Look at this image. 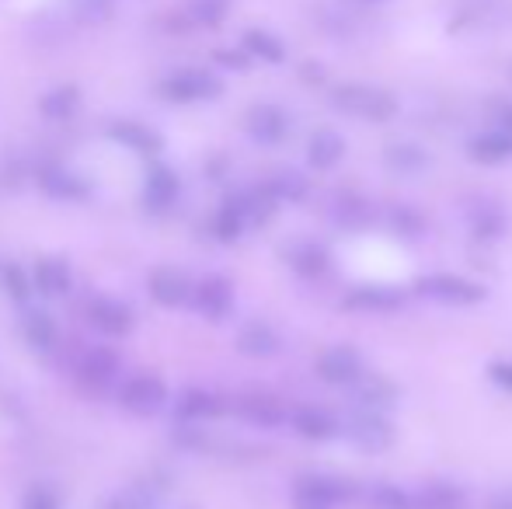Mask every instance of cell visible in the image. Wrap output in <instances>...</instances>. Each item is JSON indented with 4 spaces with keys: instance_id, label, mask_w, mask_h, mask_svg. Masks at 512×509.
Returning a JSON list of instances; mask_svg holds the SVG:
<instances>
[{
    "instance_id": "obj_24",
    "label": "cell",
    "mask_w": 512,
    "mask_h": 509,
    "mask_svg": "<svg viewBox=\"0 0 512 509\" xmlns=\"http://www.w3.org/2000/svg\"><path fill=\"white\" fill-rule=\"evenodd\" d=\"M488 509H512V489L495 492V496L488 499Z\"/></svg>"
},
{
    "instance_id": "obj_5",
    "label": "cell",
    "mask_w": 512,
    "mask_h": 509,
    "mask_svg": "<svg viewBox=\"0 0 512 509\" xmlns=\"http://www.w3.org/2000/svg\"><path fill=\"white\" fill-rule=\"evenodd\" d=\"M467 157L478 164H502L512 157V133L509 129H488V133H478L471 143H467Z\"/></svg>"
},
{
    "instance_id": "obj_23",
    "label": "cell",
    "mask_w": 512,
    "mask_h": 509,
    "mask_svg": "<svg viewBox=\"0 0 512 509\" xmlns=\"http://www.w3.org/2000/svg\"><path fill=\"white\" fill-rule=\"evenodd\" d=\"M488 374H492L495 384H502V387H509V391H512V363H506V360L492 363V367H488Z\"/></svg>"
},
{
    "instance_id": "obj_14",
    "label": "cell",
    "mask_w": 512,
    "mask_h": 509,
    "mask_svg": "<svg viewBox=\"0 0 512 509\" xmlns=\"http://www.w3.org/2000/svg\"><path fill=\"white\" fill-rule=\"evenodd\" d=\"M293 426H297V433L307 436V440H331V436L338 433L335 419H331V415H324V412H314V408H304V412H297Z\"/></svg>"
},
{
    "instance_id": "obj_9",
    "label": "cell",
    "mask_w": 512,
    "mask_h": 509,
    "mask_svg": "<svg viewBox=\"0 0 512 509\" xmlns=\"http://www.w3.org/2000/svg\"><path fill=\"white\" fill-rule=\"evenodd\" d=\"M307 157H310V164H314L317 171L335 168V164L345 157V140L335 133V129H317V133L310 136V143H307Z\"/></svg>"
},
{
    "instance_id": "obj_10",
    "label": "cell",
    "mask_w": 512,
    "mask_h": 509,
    "mask_svg": "<svg viewBox=\"0 0 512 509\" xmlns=\"http://www.w3.org/2000/svg\"><path fill=\"white\" fill-rule=\"evenodd\" d=\"M248 126L262 143H279L286 136V129H290V119L276 105H258V109H251Z\"/></svg>"
},
{
    "instance_id": "obj_7",
    "label": "cell",
    "mask_w": 512,
    "mask_h": 509,
    "mask_svg": "<svg viewBox=\"0 0 512 509\" xmlns=\"http://www.w3.org/2000/svg\"><path fill=\"white\" fill-rule=\"evenodd\" d=\"M405 304V293L391 290V286H359L345 297L349 311H394Z\"/></svg>"
},
{
    "instance_id": "obj_6",
    "label": "cell",
    "mask_w": 512,
    "mask_h": 509,
    "mask_svg": "<svg viewBox=\"0 0 512 509\" xmlns=\"http://www.w3.org/2000/svg\"><path fill=\"white\" fill-rule=\"evenodd\" d=\"M411 509H467V492L450 482H429L411 492Z\"/></svg>"
},
{
    "instance_id": "obj_21",
    "label": "cell",
    "mask_w": 512,
    "mask_h": 509,
    "mask_svg": "<svg viewBox=\"0 0 512 509\" xmlns=\"http://www.w3.org/2000/svg\"><path fill=\"white\" fill-rule=\"evenodd\" d=\"M244 346H248L251 353H272V349H276V339H272L265 328H251V332L244 335Z\"/></svg>"
},
{
    "instance_id": "obj_19",
    "label": "cell",
    "mask_w": 512,
    "mask_h": 509,
    "mask_svg": "<svg viewBox=\"0 0 512 509\" xmlns=\"http://www.w3.org/2000/svg\"><path fill=\"white\" fill-rule=\"evenodd\" d=\"M345 210H338V220L342 224H356V227H363L366 220L373 217V210H370V203H363V199H352V203H342Z\"/></svg>"
},
{
    "instance_id": "obj_18",
    "label": "cell",
    "mask_w": 512,
    "mask_h": 509,
    "mask_svg": "<svg viewBox=\"0 0 512 509\" xmlns=\"http://www.w3.org/2000/svg\"><path fill=\"white\" fill-rule=\"evenodd\" d=\"M474 238H499L502 234V213L499 210H481V213H474Z\"/></svg>"
},
{
    "instance_id": "obj_16",
    "label": "cell",
    "mask_w": 512,
    "mask_h": 509,
    "mask_svg": "<svg viewBox=\"0 0 512 509\" xmlns=\"http://www.w3.org/2000/svg\"><path fill=\"white\" fill-rule=\"evenodd\" d=\"M227 7H230V0H192L189 18L199 21V25H220Z\"/></svg>"
},
{
    "instance_id": "obj_3",
    "label": "cell",
    "mask_w": 512,
    "mask_h": 509,
    "mask_svg": "<svg viewBox=\"0 0 512 509\" xmlns=\"http://www.w3.org/2000/svg\"><path fill=\"white\" fill-rule=\"evenodd\" d=\"M349 440L356 443L359 450H370V454H380L394 443V429L387 422L384 412H373V408H356V415L349 419Z\"/></svg>"
},
{
    "instance_id": "obj_1",
    "label": "cell",
    "mask_w": 512,
    "mask_h": 509,
    "mask_svg": "<svg viewBox=\"0 0 512 509\" xmlns=\"http://www.w3.org/2000/svg\"><path fill=\"white\" fill-rule=\"evenodd\" d=\"M331 105L342 116L366 119V123H387L398 116V98L384 88H373V84H338L331 91Z\"/></svg>"
},
{
    "instance_id": "obj_11",
    "label": "cell",
    "mask_w": 512,
    "mask_h": 509,
    "mask_svg": "<svg viewBox=\"0 0 512 509\" xmlns=\"http://www.w3.org/2000/svg\"><path fill=\"white\" fill-rule=\"evenodd\" d=\"M349 496H352V485L338 482V478H304V482H300V499L314 506H324V509Z\"/></svg>"
},
{
    "instance_id": "obj_17",
    "label": "cell",
    "mask_w": 512,
    "mask_h": 509,
    "mask_svg": "<svg viewBox=\"0 0 512 509\" xmlns=\"http://www.w3.org/2000/svg\"><path fill=\"white\" fill-rule=\"evenodd\" d=\"M370 503L377 509H411V492L398 489V485H377L370 492Z\"/></svg>"
},
{
    "instance_id": "obj_12",
    "label": "cell",
    "mask_w": 512,
    "mask_h": 509,
    "mask_svg": "<svg viewBox=\"0 0 512 509\" xmlns=\"http://www.w3.org/2000/svg\"><path fill=\"white\" fill-rule=\"evenodd\" d=\"M384 161L391 171H401V175H415V171L429 168V154L415 143H391L384 150Z\"/></svg>"
},
{
    "instance_id": "obj_26",
    "label": "cell",
    "mask_w": 512,
    "mask_h": 509,
    "mask_svg": "<svg viewBox=\"0 0 512 509\" xmlns=\"http://www.w3.org/2000/svg\"><path fill=\"white\" fill-rule=\"evenodd\" d=\"M359 4H384V0H359Z\"/></svg>"
},
{
    "instance_id": "obj_13",
    "label": "cell",
    "mask_w": 512,
    "mask_h": 509,
    "mask_svg": "<svg viewBox=\"0 0 512 509\" xmlns=\"http://www.w3.org/2000/svg\"><path fill=\"white\" fill-rule=\"evenodd\" d=\"M244 49H248L251 56H258V60H265V63H283L286 60V46L272 32H262V28H251V32H244Z\"/></svg>"
},
{
    "instance_id": "obj_22",
    "label": "cell",
    "mask_w": 512,
    "mask_h": 509,
    "mask_svg": "<svg viewBox=\"0 0 512 509\" xmlns=\"http://www.w3.org/2000/svg\"><path fill=\"white\" fill-rule=\"evenodd\" d=\"M391 224L398 227V231H405L408 238H415V234L422 231V220H418L411 210H405V206H398V213H394V217H391Z\"/></svg>"
},
{
    "instance_id": "obj_4",
    "label": "cell",
    "mask_w": 512,
    "mask_h": 509,
    "mask_svg": "<svg viewBox=\"0 0 512 509\" xmlns=\"http://www.w3.org/2000/svg\"><path fill=\"white\" fill-rule=\"evenodd\" d=\"M317 374H321V381H328V384L352 387L359 377L366 374V363L356 349L335 346V349H328V353H321V360H317Z\"/></svg>"
},
{
    "instance_id": "obj_2",
    "label": "cell",
    "mask_w": 512,
    "mask_h": 509,
    "mask_svg": "<svg viewBox=\"0 0 512 509\" xmlns=\"http://www.w3.org/2000/svg\"><path fill=\"white\" fill-rule=\"evenodd\" d=\"M415 293L429 300H439V304H453V307H467V304H481L485 300V286L471 283L464 276H453V272H432V276H422L415 283Z\"/></svg>"
},
{
    "instance_id": "obj_15",
    "label": "cell",
    "mask_w": 512,
    "mask_h": 509,
    "mask_svg": "<svg viewBox=\"0 0 512 509\" xmlns=\"http://www.w3.org/2000/svg\"><path fill=\"white\" fill-rule=\"evenodd\" d=\"M171 91H175L178 98H209V95H216V91H220V84H216L209 74H199V70H192V74L175 77Z\"/></svg>"
},
{
    "instance_id": "obj_20",
    "label": "cell",
    "mask_w": 512,
    "mask_h": 509,
    "mask_svg": "<svg viewBox=\"0 0 512 509\" xmlns=\"http://www.w3.org/2000/svg\"><path fill=\"white\" fill-rule=\"evenodd\" d=\"M297 265H300L304 272H324V265H328V252H324L321 245H307Z\"/></svg>"
},
{
    "instance_id": "obj_27",
    "label": "cell",
    "mask_w": 512,
    "mask_h": 509,
    "mask_svg": "<svg viewBox=\"0 0 512 509\" xmlns=\"http://www.w3.org/2000/svg\"><path fill=\"white\" fill-rule=\"evenodd\" d=\"M509 77H512V67H509Z\"/></svg>"
},
{
    "instance_id": "obj_8",
    "label": "cell",
    "mask_w": 512,
    "mask_h": 509,
    "mask_svg": "<svg viewBox=\"0 0 512 509\" xmlns=\"http://www.w3.org/2000/svg\"><path fill=\"white\" fill-rule=\"evenodd\" d=\"M352 387H356V408H373V412H387V408L394 405V398H398L394 384L387 381V377H380V374H363Z\"/></svg>"
},
{
    "instance_id": "obj_25",
    "label": "cell",
    "mask_w": 512,
    "mask_h": 509,
    "mask_svg": "<svg viewBox=\"0 0 512 509\" xmlns=\"http://www.w3.org/2000/svg\"><path fill=\"white\" fill-rule=\"evenodd\" d=\"M499 126H502V129H509V133H512V102H506V105L499 109Z\"/></svg>"
}]
</instances>
